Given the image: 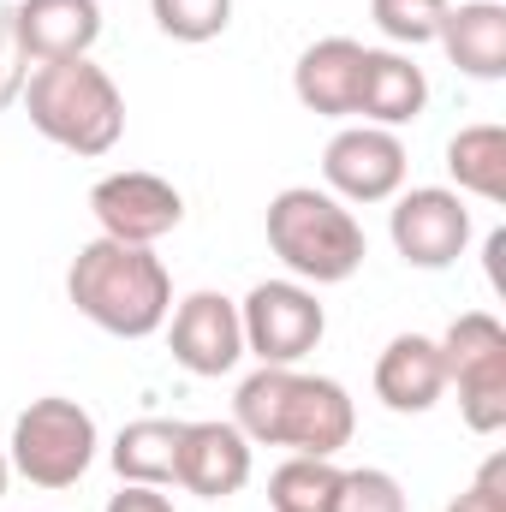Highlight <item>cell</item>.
I'll return each instance as SVG.
<instances>
[{"label": "cell", "instance_id": "cell-15", "mask_svg": "<svg viewBox=\"0 0 506 512\" xmlns=\"http://www.w3.org/2000/svg\"><path fill=\"white\" fill-rule=\"evenodd\" d=\"M376 393L387 411H429L447 393V370H441V346L429 334H399L387 340V352L376 358Z\"/></svg>", "mask_w": 506, "mask_h": 512}, {"label": "cell", "instance_id": "cell-2", "mask_svg": "<svg viewBox=\"0 0 506 512\" xmlns=\"http://www.w3.org/2000/svg\"><path fill=\"white\" fill-rule=\"evenodd\" d=\"M66 292L78 316H90L102 334H120V340H149L173 310V280L161 256L149 245H120V239H96L72 256Z\"/></svg>", "mask_w": 506, "mask_h": 512}, {"label": "cell", "instance_id": "cell-25", "mask_svg": "<svg viewBox=\"0 0 506 512\" xmlns=\"http://www.w3.org/2000/svg\"><path fill=\"white\" fill-rule=\"evenodd\" d=\"M24 96V54L12 42V24L0 18V108H12Z\"/></svg>", "mask_w": 506, "mask_h": 512}, {"label": "cell", "instance_id": "cell-24", "mask_svg": "<svg viewBox=\"0 0 506 512\" xmlns=\"http://www.w3.org/2000/svg\"><path fill=\"white\" fill-rule=\"evenodd\" d=\"M447 512H506V453H495V459L471 477V489H465Z\"/></svg>", "mask_w": 506, "mask_h": 512}, {"label": "cell", "instance_id": "cell-27", "mask_svg": "<svg viewBox=\"0 0 506 512\" xmlns=\"http://www.w3.org/2000/svg\"><path fill=\"white\" fill-rule=\"evenodd\" d=\"M6 483H12V459L0 453V495H6Z\"/></svg>", "mask_w": 506, "mask_h": 512}, {"label": "cell", "instance_id": "cell-21", "mask_svg": "<svg viewBox=\"0 0 506 512\" xmlns=\"http://www.w3.org/2000/svg\"><path fill=\"white\" fill-rule=\"evenodd\" d=\"M370 18L387 42H405V48H423L441 36V18H447V0H370Z\"/></svg>", "mask_w": 506, "mask_h": 512}, {"label": "cell", "instance_id": "cell-18", "mask_svg": "<svg viewBox=\"0 0 506 512\" xmlns=\"http://www.w3.org/2000/svg\"><path fill=\"white\" fill-rule=\"evenodd\" d=\"M179 429H185V423H173V417H137V423H126L120 441H114V471H120L126 483H149V489L173 483Z\"/></svg>", "mask_w": 506, "mask_h": 512}, {"label": "cell", "instance_id": "cell-9", "mask_svg": "<svg viewBox=\"0 0 506 512\" xmlns=\"http://www.w3.org/2000/svg\"><path fill=\"white\" fill-rule=\"evenodd\" d=\"M387 227H393V251L405 256L411 268H447L471 245V209L459 203V191H441V185L405 191L393 203Z\"/></svg>", "mask_w": 506, "mask_h": 512}, {"label": "cell", "instance_id": "cell-22", "mask_svg": "<svg viewBox=\"0 0 506 512\" xmlns=\"http://www.w3.org/2000/svg\"><path fill=\"white\" fill-rule=\"evenodd\" d=\"M149 12L173 42H215L233 24V0H149Z\"/></svg>", "mask_w": 506, "mask_h": 512}, {"label": "cell", "instance_id": "cell-5", "mask_svg": "<svg viewBox=\"0 0 506 512\" xmlns=\"http://www.w3.org/2000/svg\"><path fill=\"white\" fill-rule=\"evenodd\" d=\"M96 465V417L78 399H30L12 423V471L36 489H72Z\"/></svg>", "mask_w": 506, "mask_h": 512}, {"label": "cell", "instance_id": "cell-11", "mask_svg": "<svg viewBox=\"0 0 506 512\" xmlns=\"http://www.w3.org/2000/svg\"><path fill=\"white\" fill-rule=\"evenodd\" d=\"M6 24H12L24 66H48V60H78L96 48L102 6L96 0H18L6 12Z\"/></svg>", "mask_w": 506, "mask_h": 512}, {"label": "cell", "instance_id": "cell-14", "mask_svg": "<svg viewBox=\"0 0 506 512\" xmlns=\"http://www.w3.org/2000/svg\"><path fill=\"white\" fill-rule=\"evenodd\" d=\"M358 78H364V42H352V36H322L292 66L298 102L310 114H328V120H352L358 114Z\"/></svg>", "mask_w": 506, "mask_h": 512}, {"label": "cell", "instance_id": "cell-17", "mask_svg": "<svg viewBox=\"0 0 506 512\" xmlns=\"http://www.w3.org/2000/svg\"><path fill=\"white\" fill-rule=\"evenodd\" d=\"M429 102V84L423 72L405 60V54H387V48H364V78H358V114L364 126H405L417 120Z\"/></svg>", "mask_w": 506, "mask_h": 512}, {"label": "cell", "instance_id": "cell-16", "mask_svg": "<svg viewBox=\"0 0 506 512\" xmlns=\"http://www.w3.org/2000/svg\"><path fill=\"white\" fill-rule=\"evenodd\" d=\"M447 60L471 78H506V6L501 0H465V6H447L441 18V36Z\"/></svg>", "mask_w": 506, "mask_h": 512}, {"label": "cell", "instance_id": "cell-20", "mask_svg": "<svg viewBox=\"0 0 506 512\" xmlns=\"http://www.w3.org/2000/svg\"><path fill=\"white\" fill-rule=\"evenodd\" d=\"M340 465L334 459H286L274 477H268V507L274 512H334V495H340Z\"/></svg>", "mask_w": 506, "mask_h": 512}, {"label": "cell", "instance_id": "cell-26", "mask_svg": "<svg viewBox=\"0 0 506 512\" xmlns=\"http://www.w3.org/2000/svg\"><path fill=\"white\" fill-rule=\"evenodd\" d=\"M108 512H173V501H167L161 489H149V483H126V489L108 501Z\"/></svg>", "mask_w": 506, "mask_h": 512}, {"label": "cell", "instance_id": "cell-3", "mask_svg": "<svg viewBox=\"0 0 506 512\" xmlns=\"http://www.w3.org/2000/svg\"><path fill=\"white\" fill-rule=\"evenodd\" d=\"M24 114L48 143L72 155H108L126 131V96L90 54H78L48 60L24 78Z\"/></svg>", "mask_w": 506, "mask_h": 512}, {"label": "cell", "instance_id": "cell-12", "mask_svg": "<svg viewBox=\"0 0 506 512\" xmlns=\"http://www.w3.org/2000/svg\"><path fill=\"white\" fill-rule=\"evenodd\" d=\"M173 358L191 376H227L245 358V328H239V304L227 292H191L173 310Z\"/></svg>", "mask_w": 506, "mask_h": 512}, {"label": "cell", "instance_id": "cell-6", "mask_svg": "<svg viewBox=\"0 0 506 512\" xmlns=\"http://www.w3.org/2000/svg\"><path fill=\"white\" fill-rule=\"evenodd\" d=\"M447 387H459V411L477 435L506 429V328L489 310H465L441 340Z\"/></svg>", "mask_w": 506, "mask_h": 512}, {"label": "cell", "instance_id": "cell-7", "mask_svg": "<svg viewBox=\"0 0 506 512\" xmlns=\"http://www.w3.org/2000/svg\"><path fill=\"white\" fill-rule=\"evenodd\" d=\"M239 328H245V352H256L262 364H298L322 346V304L310 286L298 280H262L251 286V298L239 304Z\"/></svg>", "mask_w": 506, "mask_h": 512}, {"label": "cell", "instance_id": "cell-1", "mask_svg": "<svg viewBox=\"0 0 506 512\" xmlns=\"http://www.w3.org/2000/svg\"><path fill=\"white\" fill-rule=\"evenodd\" d=\"M233 423L245 429L251 447H292L310 459H334L352 441L358 411H352L346 387L328 376H298L292 364H262L256 376L239 382Z\"/></svg>", "mask_w": 506, "mask_h": 512}, {"label": "cell", "instance_id": "cell-19", "mask_svg": "<svg viewBox=\"0 0 506 512\" xmlns=\"http://www.w3.org/2000/svg\"><path fill=\"white\" fill-rule=\"evenodd\" d=\"M447 173L459 179V191L506 203V131L501 126H465L447 143Z\"/></svg>", "mask_w": 506, "mask_h": 512}, {"label": "cell", "instance_id": "cell-8", "mask_svg": "<svg viewBox=\"0 0 506 512\" xmlns=\"http://www.w3.org/2000/svg\"><path fill=\"white\" fill-rule=\"evenodd\" d=\"M90 215L102 221V239L120 245H155L185 221V197L155 173H108L90 191Z\"/></svg>", "mask_w": 506, "mask_h": 512}, {"label": "cell", "instance_id": "cell-13", "mask_svg": "<svg viewBox=\"0 0 506 512\" xmlns=\"http://www.w3.org/2000/svg\"><path fill=\"white\" fill-rule=\"evenodd\" d=\"M173 483L203 495V501H227L251 483V441L239 423H185L179 429V465Z\"/></svg>", "mask_w": 506, "mask_h": 512}, {"label": "cell", "instance_id": "cell-23", "mask_svg": "<svg viewBox=\"0 0 506 512\" xmlns=\"http://www.w3.org/2000/svg\"><path fill=\"white\" fill-rule=\"evenodd\" d=\"M334 512H405V489H399L387 471L364 465V471H346V477H340Z\"/></svg>", "mask_w": 506, "mask_h": 512}, {"label": "cell", "instance_id": "cell-4", "mask_svg": "<svg viewBox=\"0 0 506 512\" xmlns=\"http://www.w3.org/2000/svg\"><path fill=\"white\" fill-rule=\"evenodd\" d=\"M268 245L298 280H316V286L352 280L370 256L358 215L316 185H292L268 203Z\"/></svg>", "mask_w": 506, "mask_h": 512}, {"label": "cell", "instance_id": "cell-10", "mask_svg": "<svg viewBox=\"0 0 506 512\" xmlns=\"http://www.w3.org/2000/svg\"><path fill=\"white\" fill-rule=\"evenodd\" d=\"M322 179L346 203H387L405 185V143L387 126H346L322 149Z\"/></svg>", "mask_w": 506, "mask_h": 512}]
</instances>
